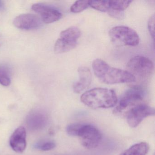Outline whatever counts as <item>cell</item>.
I'll return each instance as SVG.
<instances>
[{"instance_id":"6da1fadb","label":"cell","mask_w":155,"mask_h":155,"mask_svg":"<svg viewBox=\"0 0 155 155\" xmlns=\"http://www.w3.org/2000/svg\"><path fill=\"white\" fill-rule=\"evenodd\" d=\"M92 66L96 78L104 84L113 85L136 81V78L127 70L111 67L100 59H95Z\"/></svg>"},{"instance_id":"7a4b0ae2","label":"cell","mask_w":155,"mask_h":155,"mask_svg":"<svg viewBox=\"0 0 155 155\" xmlns=\"http://www.w3.org/2000/svg\"><path fill=\"white\" fill-rule=\"evenodd\" d=\"M81 102L94 109L109 108L115 107L118 102L114 90L104 88H95L84 92L81 97Z\"/></svg>"},{"instance_id":"3957f363","label":"cell","mask_w":155,"mask_h":155,"mask_svg":"<svg viewBox=\"0 0 155 155\" xmlns=\"http://www.w3.org/2000/svg\"><path fill=\"white\" fill-rule=\"evenodd\" d=\"M66 131L69 136L79 137L81 143L86 148L97 147L102 140L100 131L90 124L72 123L67 126Z\"/></svg>"},{"instance_id":"277c9868","label":"cell","mask_w":155,"mask_h":155,"mask_svg":"<svg viewBox=\"0 0 155 155\" xmlns=\"http://www.w3.org/2000/svg\"><path fill=\"white\" fill-rule=\"evenodd\" d=\"M109 36L112 43L117 47H136L140 42L137 33L126 26L113 27L110 30Z\"/></svg>"},{"instance_id":"5b68a950","label":"cell","mask_w":155,"mask_h":155,"mask_svg":"<svg viewBox=\"0 0 155 155\" xmlns=\"http://www.w3.org/2000/svg\"><path fill=\"white\" fill-rule=\"evenodd\" d=\"M127 71L136 78H147L150 76L154 69L151 60L144 56H135L130 58L127 64Z\"/></svg>"},{"instance_id":"8992f818","label":"cell","mask_w":155,"mask_h":155,"mask_svg":"<svg viewBox=\"0 0 155 155\" xmlns=\"http://www.w3.org/2000/svg\"><path fill=\"white\" fill-rule=\"evenodd\" d=\"M146 92L142 87L133 86L125 92L114 110V113H120L128 107L133 106L141 101L145 97Z\"/></svg>"},{"instance_id":"52a82bcc","label":"cell","mask_w":155,"mask_h":155,"mask_svg":"<svg viewBox=\"0 0 155 155\" xmlns=\"http://www.w3.org/2000/svg\"><path fill=\"white\" fill-rule=\"evenodd\" d=\"M154 115V108L146 104H138L127 112V122L130 127H136L144 119Z\"/></svg>"},{"instance_id":"ba28073f","label":"cell","mask_w":155,"mask_h":155,"mask_svg":"<svg viewBox=\"0 0 155 155\" xmlns=\"http://www.w3.org/2000/svg\"><path fill=\"white\" fill-rule=\"evenodd\" d=\"M31 8L40 15L42 21L46 24L58 21L62 17V13L58 9L44 3L33 4Z\"/></svg>"},{"instance_id":"9c48e42d","label":"cell","mask_w":155,"mask_h":155,"mask_svg":"<svg viewBox=\"0 0 155 155\" xmlns=\"http://www.w3.org/2000/svg\"><path fill=\"white\" fill-rule=\"evenodd\" d=\"M13 22L16 28L25 30L38 28L41 24L39 18L32 14L19 15L14 19Z\"/></svg>"},{"instance_id":"30bf717a","label":"cell","mask_w":155,"mask_h":155,"mask_svg":"<svg viewBox=\"0 0 155 155\" xmlns=\"http://www.w3.org/2000/svg\"><path fill=\"white\" fill-rule=\"evenodd\" d=\"M26 129L23 127H18L12 133L10 138V145L15 152L22 153L26 149Z\"/></svg>"},{"instance_id":"8fae6325","label":"cell","mask_w":155,"mask_h":155,"mask_svg":"<svg viewBox=\"0 0 155 155\" xmlns=\"http://www.w3.org/2000/svg\"><path fill=\"white\" fill-rule=\"evenodd\" d=\"M79 80L74 83L73 86V91L76 93H80L87 88L92 80V75L88 68L81 67L78 69Z\"/></svg>"},{"instance_id":"7c38bea8","label":"cell","mask_w":155,"mask_h":155,"mask_svg":"<svg viewBox=\"0 0 155 155\" xmlns=\"http://www.w3.org/2000/svg\"><path fill=\"white\" fill-rule=\"evenodd\" d=\"M47 122V118L41 112L31 113L27 118V124L32 130H39L44 127Z\"/></svg>"},{"instance_id":"4fadbf2b","label":"cell","mask_w":155,"mask_h":155,"mask_svg":"<svg viewBox=\"0 0 155 155\" xmlns=\"http://www.w3.org/2000/svg\"><path fill=\"white\" fill-rule=\"evenodd\" d=\"M78 45V41H71L59 38L54 45V51L56 54H61L72 50Z\"/></svg>"},{"instance_id":"5bb4252c","label":"cell","mask_w":155,"mask_h":155,"mask_svg":"<svg viewBox=\"0 0 155 155\" xmlns=\"http://www.w3.org/2000/svg\"><path fill=\"white\" fill-rule=\"evenodd\" d=\"M149 150V146L145 142L134 144L120 155H146Z\"/></svg>"},{"instance_id":"9a60e30c","label":"cell","mask_w":155,"mask_h":155,"mask_svg":"<svg viewBox=\"0 0 155 155\" xmlns=\"http://www.w3.org/2000/svg\"><path fill=\"white\" fill-rule=\"evenodd\" d=\"M81 35V32L79 28L76 27H71L61 31L60 38L71 41H78Z\"/></svg>"},{"instance_id":"2e32d148","label":"cell","mask_w":155,"mask_h":155,"mask_svg":"<svg viewBox=\"0 0 155 155\" xmlns=\"http://www.w3.org/2000/svg\"><path fill=\"white\" fill-rule=\"evenodd\" d=\"M132 2V1H126V0L109 1V10L108 11H113L118 12H122L127 8L129 6Z\"/></svg>"},{"instance_id":"e0dca14e","label":"cell","mask_w":155,"mask_h":155,"mask_svg":"<svg viewBox=\"0 0 155 155\" xmlns=\"http://www.w3.org/2000/svg\"><path fill=\"white\" fill-rule=\"evenodd\" d=\"M11 83L10 71L4 65H0V84L5 87H8Z\"/></svg>"},{"instance_id":"ac0fdd59","label":"cell","mask_w":155,"mask_h":155,"mask_svg":"<svg viewBox=\"0 0 155 155\" xmlns=\"http://www.w3.org/2000/svg\"><path fill=\"white\" fill-rule=\"evenodd\" d=\"M90 7L96 10L107 12L109 10V1H89Z\"/></svg>"},{"instance_id":"d6986e66","label":"cell","mask_w":155,"mask_h":155,"mask_svg":"<svg viewBox=\"0 0 155 155\" xmlns=\"http://www.w3.org/2000/svg\"><path fill=\"white\" fill-rule=\"evenodd\" d=\"M89 7V1H77L70 8V11L73 13H79Z\"/></svg>"},{"instance_id":"ffe728a7","label":"cell","mask_w":155,"mask_h":155,"mask_svg":"<svg viewBox=\"0 0 155 155\" xmlns=\"http://www.w3.org/2000/svg\"><path fill=\"white\" fill-rule=\"evenodd\" d=\"M34 147L37 149L42 151H49L56 147V143L53 141H41L35 144Z\"/></svg>"},{"instance_id":"44dd1931","label":"cell","mask_w":155,"mask_h":155,"mask_svg":"<svg viewBox=\"0 0 155 155\" xmlns=\"http://www.w3.org/2000/svg\"><path fill=\"white\" fill-rule=\"evenodd\" d=\"M155 15H153L150 17L148 21V30L150 33V36L154 41L155 38Z\"/></svg>"},{"instance_id":"7402d4cb","label":"cell","mask_w":155,"mask_h":155,"mask_svg":"<svg viewBox=\"0 0 155 155\" xmlns=\"http://www.w3.org/2000/svg\"><path fill=\"white\" fill-rule=\"evenodd\" d=\"M4 5L3 2L0 1V10H2L4 9Z\"/></svg>"}]
</instances>
